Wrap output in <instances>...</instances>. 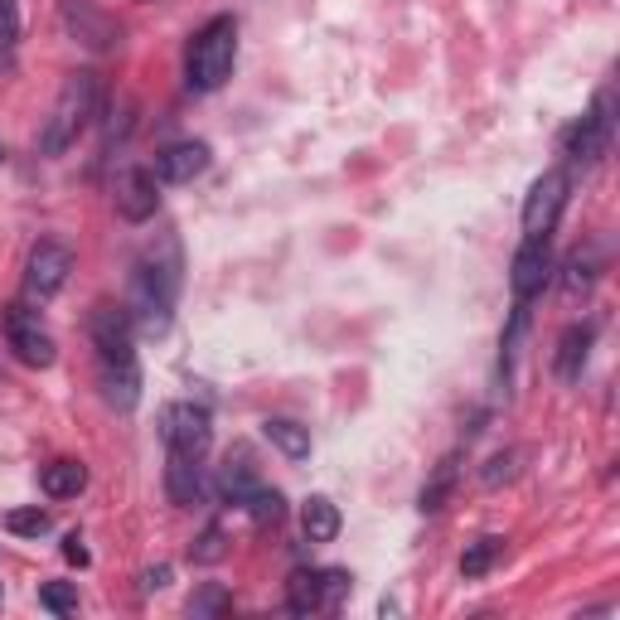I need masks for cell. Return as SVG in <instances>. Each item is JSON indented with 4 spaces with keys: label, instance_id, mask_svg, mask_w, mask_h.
<instances>
[{
    "label": "cell",
    "instance_id": "obj_1",
    "mask_svg": "<svg viewBox=\"0 0 620 620\" xmlns=\"http://www.w3.org/2000/svg\"><path fill=\"white\" fill-rule=\"evenodd\" d=\"M88 335L98 349V368H102V398L112 407L131 413L141 398V368H136V325H131L126 306H92L88 315Z\"/></svg>",
    "mask_w": 620,
    "mask_h": 620
},
{
    "label": "cell",
    "instance_id": "obj_2",
    "mask_svg": "<svg viewBox=\"0 0 620 620\" xmlns=\"http://www.w3.org/2000/svg\"><path fill=\"white\" fill-rule=\"evenodd\" d=\"M180 243L175 237H161V247H151L146 257L131 272V296H126V315L136 329L146 335H165L170 315H175V296H180Z\"/></svg>",
    "mask_w": 620,
    "mask_h": 620
},
{
    "label": "cell",
    "instance_id": "obj_3",
    "mask_svg": "<svg viewBox=\"0 0 620 620\" xmlns=\"http://www.w3.org/2000/svg\"><path fill=\"white\" fill-rule=\"evenodd\" d=\"M233 59H237V20L214 16L200 34H194L190 54H184V83H190L194 92H214V88L228 83Z\"/></svg>",
    "mask_w": 620,
    "mask_h": 620
},
{
    "label": "cell",
    "instance_id": "obj_4",
    "mask_svg": "<svg viewBox=\"0 0 620 620\" xmlns=\"http://www.w3.org/2000/svg\"><path fill=\"white\" fill-rule=\"evenodd\" d=\"M98 116V73H73L63 83L54 112L44 116V131H39V155H63L83 136V126Z\"/></svg>",
    "mask_w": 620,
    "mask_h": 620
},
{
    "label": "cell",
    "instance_id": "obj_5",
    "mask_svg": "<svg viewBox=\"0 0 620 620\" xmlns=\"http://www.w3.org/2000/svg\"><path fill=\"white\" fill-rule=\"evenodd\" d=\"M69 272H73V247L59 243V237H39L30 257H24V301H34V306L54 301L69 286Z\"/></svg>",
    "mask_w": 620,
    "mask_h": 620
},
{
    "label": "cell",
    "instance_id": "obj_6",
    "mask_svg": "<svg viewBox=\"0 0 620 620\" xmlns=\"http://www.w3.org/2000/svg\"><path fill=\"white\" fill-rule=\"evenodd\" d=\"M0 329H6V345L20 364L30 368H49L54 364V335L39 325V311L30 306H6L0 311Z\"/></svg>",
    "mask_w": 620,
    "mask_h": 620
},
{
    "label": "cell",
    "instance_id": "obj_7",
    "mask_svg": "<svg viewBox=\"0 0 620 620\" xmlns=\"http://www.w3.org/2000/svg\"><path fill=\"white\" fill-rule=\"evenodd\" d=\"M161 437H165V451L204 460L209 441H214V427H209V413L200 403H170L161 413Z\"/></svg>",
    "mask_w": 620,
    "mask_h": 620
},
{
    "label": "cell",
    "instance_id": "obj_8",
    "mask_svg": "<svg viewBox=\"0 0 620 620\" xmlns=\"http://www.w3.org/2000/svg\"><path fill=\"white\" fill-rule=\"evenodd\" d=\"M345 591H349V572H339V567H325V572H292V582H286V606H292L296 616L329 611Z\"/></svg>",
    "mask_w": 620,
    "mask_h": 620
},
{
    "label": "cell",
    "instance_id": "obj_9",
    "mask_svg": "<svg viewBox=\"0 0 620 620\" xmlns=\"http://www.w3.org/2000/svg\"><path fill=\"white\" fill-rule=\"evenodd\" d=\"M606 146H611V92H601L597 108L567 131V141H562V151H567L572 165H597L606 155Z\"/></svg>",
    "mask_w": 620,
    "mask_h": 620
},
{
    "label": "cell",
    "instance_id": "obj_10",
    "mask_svg": "<svg viewBox=\"0 0 620 620\" xmlns=\"http://www.w3.org/2000/svg\"><path fill=\"white\" fill-rule=\"evenodd\" d=\"M562 204H567V170H548V175H538L533 190H529V200H524V233H529V237L552 233Z\"/></svg>",
    "mask_w": 620,
    "mask_h": 620
},
{
    "label": "cell",
    "instance_id": "obj_11",
    "mask_svg": "<svg viewBox=\"0 0 620 620\" xmlns=\"http://www.w3.org/2000/svg\"><path fill=\"white\" fill-rule=\"evenodd\" d=\"M552 276V247H548V233L543 237H524V247L514 253V272H509V286L519 301H533L538 292L548 286Z\"/></svg>",
    "mask_w": 620,
    "mask_h": 620
},
{
    "label": "cell",
    "instance_id": "obj_12",
    "mask_svg": "<svg viewBox=\"0 0 620 620\" xmlns=\"http://www.w3.org/2000/svg\"><path fill=\"white\" fill-rule=\"evenodd\" d=\"M155 204H161V194H155V175L141 165H126L122 175H116V214L126 223H146L155 214Z\"/></svg>",
    "mask_w": 620,
    "mask_h": 620
},
{
    "label": "cell",
    "instance_id": "obj_13",
    "mask_svg": "<svg viewBox=\"0 0 620 620\" xmlns=\"http://www.w3.org/2000/svg\"><path fill=\"white\" fill-rule=\"evenodd\" d=\"M209 146L204 141H175V146H165L161 155H155V175H161L165 184H190V180H200L204 170H209Z\"/></svg>",
    "mask_w": 620,
    "mask_h": 620
},
{
    "label": "cell",
    "instance_id": "obj_14",
    "mask_svg": "<svg viewBox=\"0 0 620 620\" xmlns=\"http://www.w3.org/2000/svg\"><path fill=\"white\" fill-rule=\"evenodd\" d=\"M591 339H597V329H591L587 321L562 329L558 354H552V374H558L562 384H577V378H582V364H587V354H591Z\"/></svg>",
    "mask_w": 620,
    "mask_h": 620
},
{
    "label": "cell",
    "instance_id": "obj_15",
    "mask_svg": "<svg viewBox=\"0 0 620 620\" xmlns=\"http://www.w3.org/2000/svg\"><path fill=\"white\" fill-rule=\"evenodd\" d=\"M63 20H69V30L83 39L88 49H112V39H116V24L102 16V10H92L88 0H69L63 6Z\"/></svg>",
    "mask_w": 620,
    "mask_h": 620
},
{
    "label": "cell",
    "instance_id": "obj_16",
    "mask_svg": "<svg viewBox=\"0 0 620 620\" xmlns=\"http://www.w3.org/2000/svg\"><path fill=\"white\" fill-rule=\"evenodd\" d=\"M165 495H170V505H200V499H204L200 460L170 451V456H165Z\"/></svg>",
    "mask_w": 620,
    "mask_h": 620
},
{
    "label": "cell",
    "instance_id": "obj_17",
    "mask_svg": "<svg viewBox=\"0 0 620 620\" xmlns=\"http://www.w3.org/2000/svg\"><path fill=\"white\" fill-rule=\"evenodd\" d=\"M262 437H267L286 460H306L311 456V431L301 427V421H292V417H267L262 421Z\"/></svg>",
    "mask_w": 620,
    "mask_h": 620
},
{
    "label": "cell",
    "instance_id": "obj_18",
    "mask_svg": "<svg viewBox=\"0 0 620 620\" xmlns=\"http://www.w3.org/2000/svg\"><path fill=\"white\" fill-rule=\"evenodd\" d=\"M301 529H306L311 543H335V538H339V509H335V499L311 495L306 509H301Z\"/></svg>",
    "mask_w": 620,
    "mask_h": 620
},
{
    "label": "cell",
    "instance_id": "obj_19",
    "mask_svg": "<svg viewBox=\"0 0 620 620\" xmlns=\"http://www.w3.org/2000/svg\"><path fill=\"white\" fill-rule=\"evenodd\" d=\"M39 490L49 499H78L88 490V470L78 460H54V466H44V475H39Z\"/></svg>",
    "mask_w": 620,
    "mask_h": 620
},
{
    "label": "cell",
    "instance_id": "obj_20",
    "mask_svg": "<svg viewBox=\"0 0 620 620\" xmlns=\"http://www.w3.org/2000/svg\"><path fill=\"white\" fill-rule=\"evenodd\" d=\"M451 490H456V456H446L441 466H437V475H431V480L421 485L417 509H421V514H437V509H446V499H451Z\"/></svg>",
    "mask_w": 620,
    "mask_h": 620
},
{
    "label": "cell",
    "instance_id": "obj_21",
    "mask_svg": "<svg viewBox=\"0 0 620 620\" xmlns=\"http://www.w3.org/2000/svg\"><path fill=\"white\" fill-rule=\"evenodd\" d=\"M257 475H253V466H247V460H228V466H223V475H218V499L223 505H247V495L257 490Z\"/></svg>",
    "mask_w": 620,
    "mask_h": 620
},
{
    "label": "cell",
    "instance_id": "obj_22",
    "mask_svg": "<svg viewBox=\"0 0 620 620\" xmlns=\"http://www.w3.org/2000/svg\"><path fill=\"white\" fill-rule=\"evenodd\" d=\"M505 552V538H475V543L466 548V558H460V577H485L495 567V558Z\"/></svg>",
    "mask_w": 620,
    "mask_h": 620
},
{
    "label": "cell",
    "instance_id": "obj_23",
    "mask_svg": "<svg viewBox=\"0 0 620 620\" xmlns=\"http://www.w3.org/2000/svg\"><path fill=\"white\" fill-rule=\"evenodd\" d=\"M597 267H601V262H597V247H577V253L572 257H567V276H562V286H567V292H587V286L591 282H597Z\"/></svg>",
    "mask_w": 620,
    "mask_h": 620
},
{
    "label": "cell",
    "instance_id": "obj_24",
    "mask_svg": "<svg viewBox=\"0 0 620 620\" xmlns=\"http://www.w3.org/2000/svg\"><path fill=\"white\" fill-rule=\"evenodd\" d=\"M247 514H253L257 524H282V514H286V499L276 495V490H267V485H257L253 495H247V505H243Z\"/></svg>",
    "mask_w": 620,
    "mask_h": 620
},
{
    "label": "cell",
    "instance_id": "obj_25",
    "mask_svg": "<svg viewBox=\"0 0 620 620\" xmlns=\"http://www.w3.org/2000/svg\"><path fill=\"white\" fill-rule=\"evenodd\" d=\"M519 460H524V451H499V456H490V460H485V470H480V485H485V490H499L505 480H514V475H519Z\"/></svg>",
    "mask_w": 620,
    "mask_h": 620
},
{
    "label": "cell",
    "instance_id": "obj_26",
    "mask_svg": "<svg viewBox=\"0 0 620 620\" xmlns=\"http://www.w3.org/2000/svg\"><path fill=\"white\" fill-rule=\"evenodd\" d=\"M39 606L54 616H73L78 611V587L73 582H44L39 587Z\"/></svg>",
    "mask_w": 620,
    "mask_h": 620
},
{
    "label": "cell",
    "instance_id": "obj_27",
    "mask_svg": "<svg viewBox=\"0 0 620 620\" xmlns=\"http://www.w3.org/2000/svg\"><path fill=\"white\" fill-rule=\"evenodd\" d=\"M6 529L16 533V538H39V533H49V514L44 509H10L6 514Z\"/></svg>",
    "mask_w": 620,
    "mask_h": 620
},
{
    "label": "cell",
    "instance_id": "obj_28",
    "mask_svg": "<svg viewBox=\"0 0 620 620\" xmlns=\"http://www.w3.org/2000/svg\"><path fill=\"white\" fill-rule=\"evenodd\" d=\"M223 552H228V543H223V529H218V524H209V529L200 533V543H194V548H190V558H194V562H204V567H209V562H218V558H223Z\"/></svg>",
    "mask_w": 620,
    "mask_h": 620
},
{
    "label": "cell",
    "instance_id": "obj_29",
    "mask_svg": "<svg viewBox=\"0 0 620 620\" xmlns=\"http://www.w3.org/2000/svg\"><path fill=\"white\" fill-rule=\"evenodd\" d=\"M20 39V10L16 0H0V54H10Z\"/></svg>",
    "mask_w": 620,
    "mask_h": 620
},
{
    "label": "cell",
    "instance_id": "obj_30",
    "mask_svg": "<svg viewBox=\"0 0 620 620\" xmlns=\"http://www.w3.org/2000/svg\"><path fill=\"white\" fill-rule=\"evenodd\" d=\"M223 606H228V591L209 587L204 597H194V601H190V616H214V611H223Z\"/></svg>",
    "mask_w": 620,
    "mask_h": 620
},
{
    "label": "cell",
    "instance_id": "obj_31",
    "mask_svg": "<svg viewBox=\"0 0 620 620\" xmlns=\"http://www.w3.org/2000/svg\"><path fill=\"white\" fill-rule=\"evenodd\" d=\"M161 587H170V567L161 562V567H146L141 572V591H161Z\"/></svg>",
    "mask_w": 620,
    "mask_h": 620
},
{
    "label": "cell",
    "instance_id": "obj_32",
    "mask_svg": "<svg viewBox=\"0 0 620 620\" xmlns=\"http://www.w3.org/2000/svg\"><path fill=\"white\" fill-rule=\"evenodd\" d=\"M63 558L78 562V567H88V548H83V538H78V533L63 538Z\"/></svg>",
    "mask_w": 620,
    "mask_h": 620
},
{
    "label": "cell",
    "instance_id": "obj_33",
    "mask_svg": "<svg viewBox=\"0 0 620 620\" xmlns=\"http://www.w3.org/2000/svg\"><path fill=\"white\" fill-rule=\"evenodd\" d=\"M0 597H6V587H0Z\"/></svg>",
    "mask_w": 620,
    "mask_h": 620
}]
</instances>
